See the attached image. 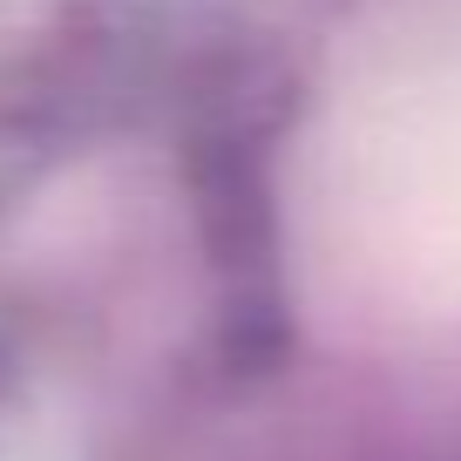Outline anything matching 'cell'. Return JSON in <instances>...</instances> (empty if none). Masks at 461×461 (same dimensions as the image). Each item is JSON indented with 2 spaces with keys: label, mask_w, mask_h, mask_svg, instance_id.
Here are the masks:
<instances>
[{
  "label": "cell",
  "mask_w": 461,
  "mask_h": 461,
  "mask_svg": "<svg viewBox=\"0 0 461 461\" xmlns=\"http://www.w3.org/2000/svg\"><path fill=\"white\" fill-rule=\"evenodd\" d=\"M393 230H414L441 265H461V68L401 95L366 143Z\"/></svg>",
  "instance_id": "1"
}]
</instances>
